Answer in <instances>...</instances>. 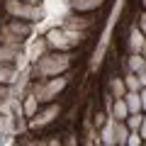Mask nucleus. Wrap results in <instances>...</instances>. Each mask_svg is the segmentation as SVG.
I'll use <instances>...</instances> for the list:
<instances>
[{
    "mask_svg": "<svg viewBox=\"0 0 146 146\" xmlns=\"http://www.w3.org/2000/svg\"><path fill=\"white\" fill-rule=\"evenodd\" d=\"M129 68L136 76H144V56H141V54H134V56L129 58Z\"/></svg>",
    "mask_w": 146,
    "mask_h": 146,
    "instance_id": "nucleus-13",
    "label": "nucleus"
},
{
    "mask_svg": "<svg viewBox=\"0 0 146 146\" xmlns=\"http://www.w3.org/2000/svg\"><path fill=\"white\" fill-rule=\"evenodd\" d=\"M5 10L10 12L12 17H17V20H27V22H34V20L42 17V10H39L34 3H29V0H7Z\"/></svg>",
    "mask_w": 146,
    "mask_h": 146,
    "instance_id": "nucleus-3",
    "label": "nucleus"
},
{
    "mask_svg": "<svg viewBox=\"0 0 146 146\" xmlns=\"http://www.w3.org/2000/svg\"><path fill=\"white\" fill-rule=\"evenodd\" d=\"M58 112H61V107H58V105H49L46 110H44V112H34V115H32V119H29V127H46L49 122H54L58 117Z\"/></svg>",
    "mask_w": 146,
    "mask_h": 146,
    "instance_id": "nucleus-5",
    "label": "nucleus"
},
{
    "mask_svg": "<svg viewBox=\"0 0 146 146\" xmlns=\"http://www.w3.org/2000/svg\"><path fill=\"white\" fill-rule=\"evenodd\" d=\"M122 98H124V105H127V110H129V115H131V112H141V107H144V95H141V93H131V90H127Z\"/></svg>",
    "mask_w": 146,
    "mask_h": 146,
    "instance_id": "nucleus-6",
    "label": "nucleus"
},
{
    "mask_svg": "<svg viewBox=\"0 0 146 146\" xmlns=\"http://www.w3.org/2000/svg\"><path fill=\"white\" fill-rule=\"evenodd\" d=\"M127 115H129V110H127V105H124V98H115V102H112V119L124 122Z\"/></svg>",
    "mask_w": 146,
    "mask_h": 146,
    "instance_id": "nucleus-8",
    "label": "nucleus"
},
{
    "mask_svg": "<svg viewBox=\"0 0 146 146\" xmlns=\"http://www.w3.org/2000/svg\"><path fill=\"white\" fill-rule=\"evenodd\" d=\"M15 80V66L12 63H0V83L10 85Z\"/></svg>",
    "mask_w": 146,
    "mask_h": 146,
    "instance_id": "nucleus-12",
    "label": "nucleus"
},
{
    "mask_svg": "<svg viewBox=\"0 0 146 146\" xmlns=\"http://www.w3.org/2000/svg\"><path fill=\"white\" fill-rule=\"evenodd\" d=\"M124 88L131 90V93H141V88H144V76H136V73H129L124 78Z\"/></svg>",
    "mask_w": 146,
    "mask_h": 146,
    "instance_id": "nucleus-11",
    "label": "nucleus"
},
{
    "mask_svg": "<svg viewBox=\"0 0 146 146\" xmlns=\"http://www.w3.org/2000/svg\"><path fill=\"white\" fill-rule=\"evenodd\" d=\"M93 25V17H71L66 22V27H90Z\"/></svg>",
    "mask_w": 146,
    "mask_h": 146,
    "instance_id": "nucleus-16",
    "label": "nucleus"
},
{
    "mask_svg": "<svg viewBox=\"0 0 146 146\" xmlns=\"http://www.w3.org/2000/svg\"><path fill=\"white\" fill-rule=\"evenodd\" d=\"M102 141H105V144H115V134H112V119L107 122V127H102Z\"/></svg>",
    "mask_w": 146,
    "mask_h": 146,
    "instance_id": "nucleus-18",
    "label": "nucleus"
},
{
    "mask_svg": "<svg viewBox=\"0 0 146 146\" xmlns=\"http://www.w3.org/2000/svg\"><path fill=\"white\" fill-rule=\"evenodd\" d=\"M102 122H105V115H102V112H98V117H95V124L102 127Z\"/></svg>",
    "mask_w": 146,
    "mask_h": 146,
    "instance_id": "nucleus-20",
    "label": "nucleus"
},
{
    "mask_svg": "<svg viewBox=\"0 0 146 146\" xmlns=\"http://www.w3.org/2000/svg\"><path fill=\"white\" fill-rule=\"evenodd\" d=\"M15 58H20V51H17L15 44H5V46H0V63H12Z\"/></svg>",
    "mask_w": 146,
    "mask_h": 146,
    "instance_id": "nucleus-9",
    "label": "nucleus"
},
{
    "mask_svg": "<svg viewBox=\"0 0 146 146\" xmlns=\"http://www.w3.org/2000/svg\"><path fill=\"white\" fill-rule=\"evenodd\" d=\"M110 90H112V98H122V95L127 93V88H124V80H119V78H112V83H110Z\"/></svg>",
    "mask_w": 146,
    "mask_h": 146,
    "instance_id": "nucleus-14",
    "label": "nucleus"
},
{
    "mask_svg": "<svg viewBox=\"0 0 146 146\" xmlns=\"http://www.w3.org/2000/svg\"><path fill=\"white\" fill-rule=\"evenodd\" d=\"M29 3H36V0H29Z\"/></svg>",
    "mask_w": 146,
    "mask_h": 146,
    "instance_id": "nucleus-21",
    "label": "nucleus"
},
{
    "mask_svg": "<svg viewBox=\"0 0 146 146\" xmlns=\"http://www.w3.org/2000/svg\"><path fill=\"white\" fill-rule=\"evenodd\" d=\"M131 49H139V54L144 51V36H141V32H136V29H131Z\"/></svg>",
    "mask_w": 146,
    "mask_h": 146,
    "instance_id": "nucleus-17",
    "label": "nucleus"
},
{
    "mask_svg": "<svg viewBox=\"0 0 146 146\" xmlns=\"http://www.w3.org/2000/svg\"><path fill=\"white\" fill-rule=\"evenodd\" d=\"M102 3L105 0H71L73 10H78V12H93V10H98Z\"/></svg>",
    "mask_w": 146,
    "mask_h": 146,
    "instance_id": "nucleus-7",
    "label": "nucleus"
},
{
    "mask_svg": "<svg viewBox=\"0 0 146 146\" xmlns=\"http://www.w3.org/2000/svg\"><path fill=\"white\" fill-rule=\"evenodd\" d=\"M83 39H85V32H71L68 27L46 32V44L51 49H56V51H68V49H73L76 44H80Z\"/></svg>",
    "mask_w": 146,
    "mask_h": 146,
    "instance_id": "nucleus-2",
    "label": "nucleus"
},
{
    "mask_svg": "<svg viewBox=\"0 0 146 146\" xmlns=\"http://www.w3.org/2000/svg\"><path fill=\"white\" fill-rule=\"evenodd\" d=\"M124 144H129V146H139V144H141V134H136V129H134V131H129Z\"/></svg>",
    "mask_w": 146,
    "mask_h": 146,
    "instance_id": "nucleus-19",
    "label": "nucleus"
},
{
    "mask_svg": "<svg viewBox=\"0 0 146 146\" xmlns=\"http://www.w3.org/2000/svg\"><path fill=\"white\" fill-rule=\"evenodd\" d=\"M36 107H39V100H36V95H27V102H25V115L32 117L36 112Z\"/></svg>",
    "mask_w": 146,
    "mask_h": 146,
    "instance_id": "nucleus-15",
    "label": "nucleus"
},
{
    "mask_svg": "<svg viewBox=\"0 0 146 146\" xmlns=\"http://www.w3.org/2000/svg\"><path fill=\"white\" fill-rule=\"evenodd\" d=\"M112 134H115V144H124V141H127V134H129V127H127L124 122L112 119Z\"/></svg>",
    "mask_w": 146,
    "mask_h": 146,
    "instance_id": "nucleus-10",
    "label": "nucleus"
},
{
    "mask_svg": "<svg viewBox=\"0 0 146 146\" xmlns=\"http://www.w3.org/2000/svg\"><path fill=\"white\" fill-rule=\"evenodd\" d=\"M66 83H68L66 78H56V76L44 78V83L36 88V100H39V102H51V100L66 88Z\"/></svg>",
    "mask_w": 146,
    "mask_h": 146,
    "instance_id": "nucleus-4",
    "label": "nucleus"
},
{
    "mask_svg": "<svg viewBox=\"0 0 146 146\" xmlns=\"http://www.w3.org/2000/svg\"><path fill=\"white\" fill-rule=\"evenodd\" d=\"M71 66V56L63 51L58 54H49V56L39 58L36 61V76H42V78H51V76H58V73L68 71Z\"/></svg>",
    "mask_w": 146,
    "mask_h": 146,
    "instance_id": "nucleus-1",
    "label": "nucleus"
}]
</instances>
